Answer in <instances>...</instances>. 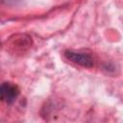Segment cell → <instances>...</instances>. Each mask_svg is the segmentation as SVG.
Listing matches in <instances>:
<instances>
[{
	"label": "cell",
	"mask_w": 123,
	"mask_h": 123,
	"mask_svg": "<svg viewBox=\"0 0 123 123\" xmlns=\"http://www.w3.org/2000/svg\"><path fill=\"white\" fill-rule=\"evenodd\" d=\"M64 57L68 61H70L80 66L86 67V68H90L93 66V59L91 58L90 55H88L86 53L76 52L73 50H66V51H64Z\"/></svg>",
	"instance_id": "obj_2"
},
{
	"label": "cell",
	"mask_w": 123,
	"mask_h": 123,
	"mask_svg": "<svg viewBox=\"0 0 123 123\" xmlns=\"http://www.w3.org/2000/svg\"><path fill=\"white\" fill-rule=\"evenodd\" d=\"M20 94L19 87L11 82H4L0 84V100L6 104H12Z\"/></svg>",
	"instance_id": "obj_1"
},
{
	"label": "cell",
	"mask_w": 123,
	"mask_h": 123,
	"mask_svg": "<svg viewBox=\"0 0 123 123\" xmlns=\"http://www.w3.org/2000/svg\"><path fill=\"white\" fill-rule=\"evenodd\" d=\"M22 0H0L1 3L7 5V6H16L19 3H21Z\"/></svg>",
	"instance_id": "obj_3"
}]
</instances>
